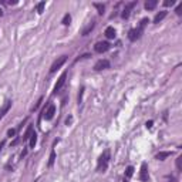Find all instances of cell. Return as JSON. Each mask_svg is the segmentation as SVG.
Wrapping results in <instances>:
<instances>
[{"label":"cell","mask_w":182,"mask_h":182,"mask_svg":"<svg viewBox=\"0 0 182 182\" xmlns=\"http://www.w3.org/2000/svg\"><path fill=\"white\" fill-rule=\"evenodd\" d=\"M108 161H110V149H105L102 152V155L98 158V165H97V171L98 172H104L108 166Z\"/></svg>","instance_id":"1"},{"label":"cell","mask_w":182,"mask_h":182,"mask_svg":"<svg viewBox=\"0 0 182 182\" xmlns=\"http://www.w3.org/2000/svg\"><path fill=\"white\" fill-rule=\"evenodd\" d=\"M66 61H67V56H61V57H58V58H57V60H56V61H54V63L51 64V68H50V71H51V73H56V71H57V70H58L60 67L63 66V64H64Z\"/></svg>","instance_id":"2"},{"label":"cell","mask_w":182,"mask_h":182,"mask_svg":"<svg viewBox=\"0 0 182 182\" xmlns=\"http://www.w3.org/2000/svg\"><path fill=\"white\" fill-rule=\"evenodd\" d=\"M108 49H110V43H108V41H98V43H95V46H94V50H95L97 53H105Z\"/></svg>","instance_id":"3"},{"label":"cell","mask_w":182,"mask_h":182,"mask_svg":"<svg viewBox=\"0 0 182 182\" xmlns=\"http://www.w3.org/2000/svg\"><path fill=\"white\" fill-rule=\"evenodd\" d=\"M66 78H67V73H63V74L60 76V78H58L57 84L54 85V94H57V93L61 90V87L66 84Z\"/></svg>","instance_id":"4"},{"label":"cell","mask_w":182,"mask_h":182,"mask_svg":"<svg viewBox=\"0 0 182 182\" xmlns=\"http://www.w3.org/2000/svg\"><path fill=\"white\" fill-rule=\"evenodd\" d=\"M110 68V61L108 60H98L94 66V70L95 71H101V70H107Z\"/></svg>","instance_id":"5"},{"label":"cell","mask_w":182,"mask_h":182,"mask_svg":"<svg viewBox=\"0 0 182 182\" xmlns=\"http://www.w3.org/2000/svg\"><path fill=\"white\" fill-rule=\"evenodd\" d=\"M135 4H137V1L128 3V4L124 7V10H122V13H121V17H122V19H128V17H130V13H131V10H133V7Z\"/></svg>","instance_id":"6"},{"label":"cell","mask_w":182,"mask_h":182,"mask_svg":"<svg viewBox=\"0 0 182 182\" xmlns=\"http://www.w3.org/2000/svg\"><path fill=\"white\" fill-rule=\"evenodd\" d=\"M54 114H56V105L50 104L49 107H47V110H44V118L49 121V120H51L54 117Z\"/></svg>","instance_id":"7"},{"label":"cell","mask_w":182,"mask_h":182,"mask_svg":"<svg viewBox=\"0 0 182 182\" xmlns=\"http://www.w3.org/2000/svg\"><path fill=\"white\" fill-rule=\"evenodd\" d=\"M141 33H142L141 29H133V30H130V33H128V38H130L131 41H135V40H138V38L141 37Z\"/></svg>","instance_id":"8"},{"label":"cell","mask_w":182,"mask_h":182,"mask_svg":"<svg viewBox=\"0 0 182 182\" xmlns=\"http://www.w3.org/2000/svg\"><path fill=\"white\" fill-rule=\"evenodd\" d=\"M139 179H141L142 182H147V181H148V169H147V164H142V166H141Z\"/></svg>","instance_id":"9"},{"label":"cell","mask_w":182,"mask_h":182,"mask_svg":"<svg viewBox=\"0 0 182 182\" xmlns=\"http://www.w3.org/2000/svg\"><path fill=\"white\" fill-rule=\"evenodd\" d=\"M165 16H166V10H162V12H159L157 16L154 17V23L155 24H158V23H161L164 19H165Z\"/></svg>","instance_id":"10"},{"label":"cell","mask_w":182,"mask_h":182,"mask_svg":"<svg viewBox=\"0 0 182 182\" xmlns=\"http://www.w3.org/2000/svg\"><path fill=\"white\" fill-rule=\"evenodd\" d=\"M105 37L107 38H115V29L114 27H107L105 29Z\"/></svg>","instance_id":"11"},{"label":"cell","mask_w":182,"mask_h":182,"mask_svg":"<svg viewBox=\"0 0 182 182\" xmlns=\"http://www.w3.org/2000/svg\"><path fill=\"white\" fill-rule=\"evenodd\" d=\"M168 157H171V152H169V151H162V152L157 154V159H158V161H164Z\"/></svg>","instance_id":"12"},{"label":"cell","mask_w":182,"mask_h":182,"mask_svg":"<svg viewBox=\"0 0 182 182\" xmlns=\"http://www.w3.org/2000/svg\"><path fill=\"white\" fill-rule=\"evenodd\" d=\"M157 4H158L157 0H147V1H145V9H147V10H152V9L157 7Z\"/></svg>","instance_id":"13"},{"label":"cell","mask_w":182,"mask_h":182,"mask_svg":"<svg viewBox=\"0 0 182 182\" xmlns=\"http://www.w3.org/2000/svg\"><path fill=\"white\" fill-rule=\"evenodd\" d=\"M10 105H12V102H10V101H6V104H4V105L0 108V118L4 115V114H6L9 110H10Z\"/></svg>","instance_id":"14"},{"label":"cell","mask_w":182,"mask_h":182,"mask_svg":"<svg viewBox=\"0 0 182 182\" xmlns=\"http://www.w3.org/2000/svg\"><path fill=\"white\" fill-rule=\"evenodd\" d=\"M32 134H33V127H32V125H29L27 131L24 133V137H23V139H24V141H27V139L30 138V135H32Z\"/></svg>","instance_id":"15"},{"label":"cell","mask_w":182,"mask_h":182,"mask_svg":"<svg viewBox=\"0 0 182 182\" xmlns=\"http://www.w3.org/2000/svg\"><path fill=\"white\" fill-rule=\"evenodd\" d=\"M36 142H37V134L33 133L32 135H30V148H34Z\"/></svg>","instance_id":"16"},{"label":"cell","mask_w":182,"mask_h":182,"mask_svg":"<svg viewBox=\"0 0 182 182\" xmlns=\"http://www.w3.org/2000/svg\"><path fill=\"white\" fill-rule=\"evenodd\" d=\"M44 7H46V1H40V3L36 6V10H37V13H43Z\"/></svg>","instance_id":"17"},{"label":"cell","mask_w":182,"mask_h":182,"mask_svg":"<svg viewBox=\"0 0 182 182\" xmlns=\"http://www.w3.org/2000/svg\"><path fill=\"white\" fill-rule=\"evenodd\" d=\"M93 29H94V23L91 21V23H90V24H88V26H87V27H85V29L83 30V36H87V34H88L90 32H91V30H93Z\"/></svg>","instance_id":"18"},{"label":"cell","mask_w":182,"mask_h":182,"mask_svg":"<svg viewBox=\"0 0 182 182\" xmlns=\"http://www.w3.org/2000/svg\"><path fill=\"white\" fill-rule=\"evenodd\" d=\"M133 174H134V166H127V169H125V177L127 178H131L133 177Z\"/></svg>","instance_id":"19"},{"label":"cell","mask_w":182,"mask_h":182,"mask_svg":"<svg viewBox=\"0 0 182 182\" xmlns=\"http://www.w3.org/2000/svg\"><path fill=\"white\" fill-rule=\"evenodd\" d=\"M54 161H56V152H54V149H53V151H51V154H50L49 166H53V164H54Z\"/></svg>","instance_id":"20"},{"label":"cell","mask_w":182,"mask_h":182,"mask_svg":"<svg viewBox=\"0 0 182 182\" xmlns=\"http://www.w3.org/2000/svg\"><path fill=\"white\" fill-rule=\"evenodd\" d=\"M70 21H71V16H70V14H66V16L63 17V24H64V26H68Z\"/></svg>","instance_id":"21"},{"label":"cell","mask_w":182,"mask_h":182,"mask_svg":"<svg viewBox=\"0 0 182 182\" xmlns=\"http://www.w3.org/2000/svg\"><path fill=\"white\" fill-rule=\"evenodd\" d=\"M94 7H97V9H98L100 12V14H102V13H104V9H105V7H104V4H100V3H94Z\"/></svg>","instance_id":"22"},{"label":"cell","mask_w":182,"mask_h":182,"mask_svg":"<svg viewBox=\"0 0 182 182\" xmlns=\"http://www.w3.org/2000/svg\"><path fill=\"white\" fill-rule=\"evenodd\" d=\"M147 23H149L148 19H147V17H145V19H142V20H141V23H139V27H138V29H141V30H142V29L145 27V24H147Z\"/></svg>","instance_id":"23"},{"label":"cell","mask_w":182,"mask_h":182,"mask_svg":"<svg viewBox=\"0 0 182 182\" xmlns=\"http://www.w3.org/2000/svg\"><path fill=\"white\" fill-rule=\"evenodd\" d=\"M177 168H178V171H182V157H178V159H177Z\"/></svg>","instance_id":"24"},{"label":"cell","mask_w":182,"mask_h":182,"mask_svg":"<svg viewBox=\"0 0 182 182\" xmlns=\"http://www.w3.org/2000/svg\"><path fill=\"white\" fill-rule=\"evenodd\" d=\"M175 13H177L178 16H181V14H182V4H179V6L175 9Z\"/></svg>","instance_id":"25"},{"label":"cell","mask_w":182,"mask_h":182,"mask_svg":"<svg viewBox=\"0 0 182 182\" xmlns=\"http://www.w3.org/2000/svg\"><path fill=\"white\" fill-rule=\"evenodd\" d=\"M164 4H165V6H174L175 1H174V0H166V1H164Z\"/></svg>","instance_id":"26"},{"label":"cell","mask_w":182,"mask_h":182,"mask_svg":"<svg viewBox=\"0 0 182 182\" xmlns=\"http://www.w3.org/2000/svg\"><path fill=\"white\" fill-rule=\"evenodd\" d=\"M14 134H16V131H14V130H9V131H7V135H9V137H13Z\"/></svg>","instance_id":"27"},{"label":"cell","mask_w":182,"mask_h":182,"mask_svg":"<svg viewBox=\"0 0 182 182\" xmlns=\"http://www.w3.org/2000/svg\"><path fill=\"white\" fill-rule=\"evenodd\" d=\"M152 124H154V122H152V121H148V122H147V124H145V127H147V128H152Z\"/></svg>","instance_id":"28"},{"label":"cell","mask_w":182,"mask_h":182,"mask_svg":"<svg viewBox=\"0 0 182 182\" xmlns=\"http://www.w3.org/2000/svg\"><path fill=\"white\" fill-rule=\"evenodd\" d=\"M3 147H4V141H1V142H0V152H1V149H3Z\"/></svg>","instance_id":"29"},{"label":"cell","mask_w":182,"mask_h":182,"mask_svg":"<svg viewBox=\"0 0 182 182\" xmlns=\"http://www.w3.org/2000/svg\"><path fill=\"white\" fill-rule=\"evenodd\" d=\"M0 16H3V10L1 9H0Z\"/></svg>","instance_id":"30"}]
</instances>
